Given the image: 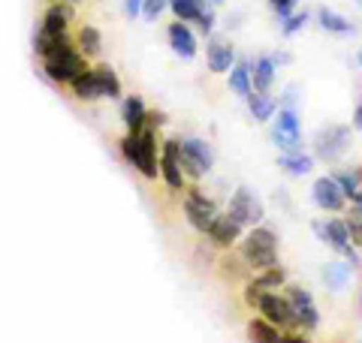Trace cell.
<instances>
[{
  "mask_svg": "<svg viewBox=\"0 0 362 343\" xmlns=\"http://www.w3.org/2000/svg\"><path fill=\"white\" fill-rule=\"evenodd\" d=\"M121 154L142 178L154 181L157 172H160V160H157V130L151 127V124H145L139 133L124 136L121 139Z\"/></svg>",
  "mask_w": 362,
  "mask_h": 343,
  "instance_id": "6da1fadb",
  "label": "cell"
},
{
  "mask_svg": "<svg viewBox=\"0 0 362 343\" xmlns=\"http://www.w3.org/2000/svg\"><path fill=\"white\" fill-rule=\"evenodd\" d=\"M239 256L251 271H266L272 265H278V235L269 226H259V223L251 226V232L242 241Z\"/></svg>",
  "mask_w": 362,
  "mask_h": 343,
  "instance_id": "7a4b0ae2",
  "label": "cell"
},
{
  "mask_svg": "<svg viewBox=\"0 0 362 343\" xmlns=\"http://www.w3.org/2000/svg\"><path fill=\"white\" fill-rule=\"evenodd\" d=\"M85 61L88 57L78 52V45H66V49L42 57V73L49 76L54 85H70L73 78L85 70Z\"/></svg>",
  "mask_w": 362,
  "mask_h": 343,
  "instance_id": "3957f363",
  "label": "cell"
},
{
  "mask_svg": "<svg viewBox=\"0 0 362 343\" xmlns=\"http://www.w3.org/2000/svg\"><path fill=\"white\" fill-rule=\"evenodd\" d=\"M178 160H181V172H185L187 178H202L214 166L211 148L202 139H194V136L178 139Z\"/></svg>",
  "mask_w": 362,
  "mask_h": 343,
  "instance_id": "277c9868",
  "label": "cell"
},
{
  "mask_svg": "<svg viewBox=\"0 0 362 343\" xmlns=\"http://www.w3.org/2000/svg\"><path fill=\"white\" fill-rule=\"evenodd\" d=\"M287 301H290V311H293V328L305 331V335H314L320 328V313H317V304H314V295L302 286H290L284 292Z\"/></svg>",
  "mask_w": 362,
  "mask_h": 343,
  "instance_id": "5b68a950",
  "label": "cell"
},
{
  "mask_svg": "<svg viewBox=\"0 0 362 343\" xmlns=\"http://www.w3.org/2000/svg\"><path fill=\"white\" fill-rule=\"evenodd\" d=\"M185 217H187V223L197 229V232H202L206 235L209 232V226H211V220L218 217L221 211H218V205H214V199H209L202 190H190L187 196H185Z\"/></svg>",
  "mask_w": 362,
  "mask_h": 343,
  "instance_id": "8992f818",
  "label": "cell"
},
{
  "mask_svg": "<svg viewBox=\"0 0 362 343\" xmlns=\"http://www.w3.org/2000/svg\"><path fill=\"white\" fill-rule=\"evenodd\" d=\"M226 214L233 217L235 223H242L245 229H251V226H257L259 220H263V205H259V199L254 196L247 187H239L233 193V199H230V205H226Z\"/></svg>",
  "mask_w": 362,
  "mask_h": 343,
  "instance_id": "52a82bcc",
  "label": "cell"
},
{
  "mask_svg": "<svg viewBox=\"0 0 362 343\" xmlns=\"http://www.w3.org/2000/svg\"><path fill=\"white\" fill-rule=\"evenodd\" d=\"M317 235L323 238V241H329L338 253H341L344 259H350V265L356 262V253H354V241H350V229H347V220H341V217H332V220L323 223H314Z\"/></svg>",
  "mask_w": 362,
  "mask_h": 343,
  "instance_id": "ba28073f",
  "label": "cell"
},
{
  "mask_svg": "<svg viewBox=\"0 0 362 343\" xmlns=\"http://www.w3.org/2000/svg\"><path fill=\"white\" fill-rule=\"evenodd\" d=\"M347 145H350V130L347 127H329L317 136L314 154L320 160H326V163H335V160L347 151Z\"/></svg>",
  "mask_w": 362,
  "mask_h": 343,
  "instance_id": "9c48e42d",
  "label": "cell"
},
{
  "mask_svg": "<svg viewBox=\"0 0 362 343\" xmlns=\"http://www.w3.org/2000/svg\"><path fill=\"white\" fill-rule=\"evenodd\" d=\"M257 311H259V316H266L269 323H275L278 328H293L290 301H287V295H278V289L263 292V299H259Z\"/></svg>",
  "mask_w": 362,
  "mask_h": 343,
  "instance_id": "30bf717a",
  "label": "cell"
},
{
  "mask_svg": "<svg viewBox=\"0 0 362 343\" xmlns=\"http://www.w3.org/2000/svg\"><path fill=\"white\" fill-rule=\"evenodd\" d=\"M160 175H163V184L178 193L185 190V172H181V160H178V139H166L163 142V151H160Z\"/></svg>",
  "mask_w": 362,
  "mask_h": 343,
  "instance_id": "8fae6325",
  "label": "cell"
},
{
  "mask_svg": "<svg viewBox=\"0 0 362 343\" xmlns=\"http://www.w3.org/2000/svg\"><path fill=\"white\" fill-rule=\"evenodd\" d=\"M311 199H314L317 208H323V211H329V214L344 211V202H347L335 178H317L314 187H311Z\"/></svg>",
  "mask_w": 362,
  "mask_h": 343,
  "instance_id": "7c38bea8",
  "label": "cell"
},
{
  "mask_svg": "<svg viewBox=\"0 0 362 343\" xmlns=\"http://www.w3.org/2000/svg\"><path fill=\"white\" fill-rule=\"evenodd\" d=\"M242 232H245V226L242 223H235L230 214H218L211 220V226H209V241L214 244V247H221V250H230L233 244H239V238H242Z\"/></svg>",
  "mask_w": 362,
  "mask_h": 343,
  "instance_id": "4fadbf2b",
  "label": "cell"
},
{
  "mask_svg": "<svg viewBox=\"0 0 362 343\" xmlns=\"http://www.w3.org/2000/svg\"><path fill=\"white\" fill-rule=\"evenodd\" d=\"M166 37H169V45H173V52H175L178 57H185V61L197 57V33L190 30L187 21L175 18L173 25L166 28Z\"/></svg>",
  "mask_w": 362,
  "mask_h": 343,
  "instance_id": "5bb4252c",
  "label": "cell"
},
{
  "mask_svg": "<svg viewBox=\"0 0 362 343\" xmlns=\"http://www.w3.org/2000/svg\"><path fill=\"white\" fill-rule=\"evenodd\" d=\"M299 136H302V130H299L296 112H293L290 106L281 109V112H278V121H275V133H272L275 145L287 151V148H296V145H299Z\"/></svg>",
  "mask_w": 362,
  "mask_h": 343,
  "instance_id": "9a60e30c",
  "label": "cell"
},
{
  "mask_svg": "<svg viewBox=\"0 0 362 343\" xmlns=\"http://www.w3.org/2000/svg\"><path fill=\"white\" fill-rule=\"evenodd\" d=\"M73 4L70 0H54V4H49V9H45L42 16V30L45 33H66L70 30V21H73Z\"/></svg>",
  "mask_w": 362,
  "mask_h": 343,
  "instance_id": "2e32d148",
  "label": "cell"
},
{
  "mask_svg": "<svg viewBox=\"0 0 362 343\" xmlns=\"http://www.w3.org/2000/svg\"><path fill=\"white\" fill-rule=\"evenodd\" d=\"M121 118H124V127L127 133H139L145 124H148V109H145L142 97H127L121 102Z\"/></svg>",
  "mask_w": 362,
  "mask_h": 343,
  "instance_id": "e0dca14e",
  "label": "cell"
},
{
  "mask_svg": "<svg viewBox=\"0 0 362 343\" xmlns=\"http://www.w3.org/2000/svg\"><path fill=\"white\" fill-rule=\"evenodd\" d=\"M70 90H73V97L76 100H82V102H94V100H103V94H100V82H97V73L94 70H85L78 73L73 82H70Z\"/></svg>",
  "mask_w": 362,
  "mask_h": 343,
  "instance_id": "ac0fdd59",
  "label": "cell"
},
{
  "mask_svg": "<svg viewBox=\"0 0 362 343\" xmlns=\"http://www.w3.org/2000/svg\"><path fill=\"white\" fill-rule=\"evenodd\" d=\"M66 45H76V40L70 37V30L66 33H45L42 28L37 30V37H33V52L40 57H49L52 52H61Z\"/></svg>",
  "mask_w": 362,
  "mask_h": 343,
  "instance_id": "d6986e66",
  "label": "cell"
},
{
  "mask_svg": "<svg viewBox=\"0 0 362 343\" xmlns=\"http://www.w3.org/2000/svg\"><path fill=\"white\" fill-rule=\"evenodd\" d=\"M278 166L284 169L287 175H293V178H302V175H308V172L314 169V157H308V154L296 151V148H287V151L278 157Z\"/></svg>",
  "mask_w": 362,
  "mask_h": 343,
  "instance_id": "ffe728a7",
  "label": "cell"
},
{
  "mask_svg": "<svg viewBox=\"0 0 362 343\" xmlns=\"http://www.w3.org/2000/svg\"><path fill=\"white\" fill-rule=\"evenodd\" d=\"M235 64L233 42H209V70L211 73H230Z\"/></svg>",
  "mask_w": 362,
  "mask_h": 343,
  "instance_id": "44dd1931",
  "label": "cell"
},
{
  "mask_svg": "<svg viewBox=\"0 0 362 343\" xmlns=\"http://www.w3.org/2000/svg\"><path fill=\"white\" fill-rule=\"evenodd\" d=\"M76 45L90 61V57H100V52H103V37H100V30L94 25H82L76 33Z\"/></svg>",
  "mask_w": 362,
  "mask_h": 343,
  "instance_id": "7402d4cb",
  "label": "cell"
},
{
  "mask_svg": "<svg viewBox=\"0 0 362 343\" xmlns=\"http://www.w3.org/2000/svg\"><path fill=\"white\" fill-rule=\"evenodd\" d=\"M281 335H284V331H281L275 323H269L266 316H257L247 323V337L257 340V343H281Z\"/></svg>",
  "mask_w": 362,
  "mask_h": 343,
  "instance_id": "603a6c76",
  "label": "cell"
},
{
  "mask_svg": "<svg viewBox=\"0 0 362 343\" xmlns=\"http://www.w3.org/2000/svg\"><path fill=\"white\" fill-rule=\"evenodd\" d=\"M247 109H251L254 121H272V114L278 112V102L269 97V90H251L247 94Z\"/></svg>",
  "mask_w": 362,
  "mask_h": 343,
  "instance_id": "cb8c5ba5",
  "label": "cell"
},
{
  "mask_svg": "<svg viewBox=\"0 0 362 343\" xmlns=\"http://www.w3.org/2000/svg\"><path fill=\"white\" fill-rule=\"evenodd\" d=\"M226 76H230V90L235 97H247L254 90V85H251V64L247 61H235L233 70Z\"/></svg>",
  "mask_w": 362,
  "mask_h": 343,
  "instance_id": "d4e9b609",
  "label": "cell"
},
{
  "mask_svg": "<svg viewBox=\"0 0 362 343\" xmlns=\"http://www.w3.org/2000/svg\"><path fill=\"white\" fill-rule=\"evenodd\" d=\"M272 78H275V57H259L251 66V85L254 90H269Z\"/></svg>",
  "mask_w": 362,
  "mask_h": 343,
  "instance_id": "484cf974",
  "label": "cell"
},
{
  "mask_svg": "<svg viewBox=\"0 0 362 343\" xmlns=\"http://www.w3.org/2000/svg\"><path fill=\"white\" fill-rule=\"evenodd\" d=\"M94 73H97V82H100V94L109 97V100H118L121 97V78L118 73L112 70V66H94Z\"/></svg>",
  "mask_w": 362,
  "mask_h": 343,
  "instance_id": "4316f807",
  "label": "cell"
},
{
  "mask_svg": "<svg viewBox=\"0 0 362 343\" xmlns=\"http://www.w3.org/2000/svg\"><path fill=\"white\" fill-rule=\"evenodd\" d=\"M317 21H320V28L329 30V33H354V25H350L344 16H338L335 9H320V13H317Z\"/></svg>",
  "mask_w": 362,
  "mask_h": 343,
  "instance_id": "83f0119b",
  "label": "cell"
},
{
  "mask_svg": "<svg viewBox=\"0 0 362 343\" xmlns=\"http://www.w3.org/2000/svg\"><path fill=\"white\" fill-rule=\"evenodd\" d=\"M209 0H169V9L181 18V21H197L199 18V13H202V6H206Z\"/></svg>",
  "mask_w": 362,
  "mask_h": 343,
  "instance_id": "f1b7e54d",
  "label": "cell"
},
{
  "mask_svg": "<svg viewBox=\"0 0 362 343\" xmlns=\"http://www.w3.org/2000/svg\"><path fill=\"white\" fill-rule=\"evenodd\" d=\"M254 283L259 286V289H281V286L287 283V271L281 268V265H272V268H266V271H257V277H254Z\"/></svg>",
  "mask_w": 362,
  "mask_h": 343,
  "instance_id": "f546056e",
  "label": "cell"
},
{
  "mask_svg": "<svg viewBox=\"0 0 362 343\" xmlns=\"http://www.w3.org/2000/svg\"><path fill=\"white\" fill-rule=\"evenodd\" d=\"M362 172H338L335 175V181H338V187H341V193H344V199H354L356 193L362 190Z\"/></svg>",
  "mask_w": 362,
  "mask_h": 343,
  "instance_id": "4dcf8cb0",
  "label": "cell"
},
{
  "mask_svg": "<svg viewBox=\"0 0 362 343\" xmlns=\"http://www.w3.org/2000/svg\"><path fill=\"white\" fill-rule=\"evenodd\" d=\"M323 277H326V283H329V289H341L344 280L350 277V271H347V265H338V262H332V265L323 268Z\"/></svg>",
  "mask_w": 362,
  "mask_h": 343,
  "instance_id": "1f68e13d",
  "label": "cell"
},
{
  "mask_svg": "<svg viewBox=\"0 0 362 343\" xmlns=\"http://www.w3.org/2000/svg\"><path fill=\"white\" fill-rule=\"evenodd\" d=\"M197 25H199V30L206 33V37H211L214 33V25H218V16H214V9H211V0L206 6H202V13H199V18H197Z\"/></svg>",
  "mask_w": 362,
  "mask_h": 343,
  "instance_id": "d6a6232c",
  "label": "cell"
},
{
  "mask_svg": "<svg viewBox=\"0 0 362 343\" xmlns=\"http://www.w3.org/2000/svg\"><path fill=\"white\" fill-rule=\"evenodd\" d=\"M166 6H169V0H142V16L148 21H157L163 16Z\"/></svg>",
  "mask_w": 362,
  "mask_h": 343,
  "instance_id": "836d02e7",
  "label": "cell"
},
{
  "mask_svg": "<svg viewBox=\"0 0 362 343\" xmlns=\"http://www.w3.org/2000/svg\"><path fill=\"white\" fill-rule=\"evenodd\" d=\"M308 13H290L287 18H284V33H287V37H293V33H296V30H302L305 25H308Z\"/></svg>",
  "mask_w": 362,
  "mask_h": 343,
  "instance_id": "e575fe53",
  "label": "cell"
},
{
  "mask_svg": "<svg viewBox=\"0 0 362 343\" xmlns=\"http://www.w3.org/2000/svg\"><path fill=\"white\" fill-rule=\"evenodd\" d=\"M347 229H350V241H354L356 247H362V214H350L347 217Z\"/></svg>",
  "mask_w": 362,
  "mask_h": 343,
  "instance_id": "d590c367",
  "label": "cell"
},
{
  "mask_svg": "<svg viewBox=\"0 0 362 343\" xmlns=\"http://www.w3.org/2000/svg\"><path fill=\"white\" fill-rule=\"evenodd\" d=\"M269 4H272V9H275V13H278V18L284 21V18L293 13V6H296V0H269Z\"/></svg>",
  "mask_w": 362,
  "mask_h": 343,
  "instance_id": "8d00e7d4",
  "label": "cell"
},
{
  "mask_svg": "<svg viewBox=\"0 0 362 343\" xmlns=\"http://www.w3.org/2000/svg\"><path fill=\"white\" fill-rule=\"evenodd\" d=\"M124 16H130V18L142 16V0H124Z\"/></svg>",
  "mask_w": 362,
  "mask_h": 343,
  "instance_id": "74e56055",
  "label": "cell"
},
{
  "mask_svg": "<svg viewBox=\"0 0 362 343\" xmlns=\"http://www.w3.org/2000/svg\"><path fill=\"white\" fill-rule=\"evenodd\" d=\"M148 124H151V127L157 130V127H163V124H166V114H157V112H148Z\"/></svg>",
  "mask_w": 362,
  "mask_h": 343,
  "instance_id": "f35d334b",
  "label": "cell"
},
{
  "mask_svg": "<svg viewBox=\"0 0 362 343\" xmlns=\"http://www.w3.org/2000/svg\"><path fill=\"white\" fill-rule=\"evenodd\" d=\"M354 124H356V127L362 130V102H359V109H356V114H354Z\"/></svg>",
  "mask_w": 362,
  "mask_h": 343,
  "instance_id": "ab89813d",
  "label": "cell"
},
{
  "mask_svg": "<svg viewBox=\"0 0 362 343\" xmlns=\"http://www.w3.org/2000/svg\"><path fill=\"white\" fill-rule=\"evenodd\" d=\"M211 4H223V0H211Z\"/></svg>",
  "mask_w": 362,
  "mask_h": 343,
  "instance_id": "60d3db41",
  "label": "cell"
},
{
  "mask_svg": "<svg viewBox=\"0 0 362 343\" xmlns=\"http://www.w3.org/2000/svg\"><path fill=\"white\" fill-rule=\"evenodd\" d=\"M70 4H82V0H70Z\"/></svg>",
  "mask_w": 362,
  "mask_h": 343,
  "instance_id": "b9f144b4",
  "label": "cell"
},
{
  "mask_svg": "<svg viewBox=\"0 0 362 343\" xmlns=\"http://www.w3.org/2000/svg\"><path fill=\"white\" fill-rule=\"evenodd\" d=\"M359 64H362V52H359Z\"/></svg>",
  "mask_w": 362,
  "mask_h": 343,
  "instance_id": "7bdbcfd3",
  "label": "cell"
},
{
  "mask_svg": "<svg viewBox=\"0 0 362 343\" xmlns=\"http://www.w3.org/2000/svg\"><path fill=\"white\" fill-rule=\"evenodd\" d=\"M49 4H54V0H49Z\"/></svg>",
  "mask_w": 362,
  "mask_h": 343,
  "instance_id": "ee69618b",
  "label": "cell"
}]
</instances>
